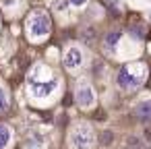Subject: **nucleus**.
I'll list each match as a JSON object with an SVG mask.
<instances>
[{"label": "nucleus", "mask_w": 151, "mask_h": 149, "mask_svg": "<svg viewBox=\"0 0 151 149\" xmlns=\"http://www.w3.org/2000/svg\"><path fill=\"white\" fill-rule=\"evenodd\" d=\"M58 85H60L58 77L44 64H35L27 75V89L33 97H48L52 91L58 89Z\"/></svg>", "instance_id": "1"}, {"label": "nucleus", "mask_w": 151, "mask_h": 149, "mask_svg": "<svg viewBox=\"0 0 151 149\" xmlns=\"http://www.w3.org/2000/svg\"><path fill=\"white\" fill-rule=\"evenodd\" d=\"M147 79V66L143 62H130V64H124L120 71H118V87L124 89V91H134L139 89Z\"/></svg>", "instance_id": "2"}, {"label": "nucleus", "mask_w": 151, "mask_h": 149, "mask_svg": "<svg viewBox=\"0 0 151 149\" xmlns=\"http://www.w3.org/2000/svg\"><path fill=\"white\" fill-rule=\"evenodd\" d=\"M52 29V21L48 17V13L44 11H35L29 21H27V33L33 37V40H40V37H46Z\"/></svg>", "instance_id": "3"}, {"label": "nucleus", "mask_w": 151, "mask_h": 149, "mask_svg": "<svg viewBox=\"0 0 151 149\" xmlns=\"http://www.w3.org/2000/svg\"><path fill=\"white\" fill-rule=\"evenodd\" d=\"M95 137H93V130L87 126V124H79L70 130V145L73 149H91Z\"/></svg>", "instance_id": "4"}, {"label": "nucleus", "mask_w": 151, "mask_h": 149, "mask_svg": "<svg viewBox=\"0 0 151 149\" xmlns=\"http://www.w3.org/2000/svg\"><path fill=\"white\" fill-rule=\"evenodd\" d=\"M75 101L81 106V108H91L93 101H95V93L91 89V85L87 81H81L77 83V89H75Z\"/></svg>", "instance_id": "5"}, {"label": "nucleus", "mask_w": 151, "mask_h": 149, "mask_svg": "<svg viewBox=\"0 0 151 149\" xmlns=\"http://www.w3.org/2000/svg\"><path fill=\"white\" fill-rule=\"evenodd\" d=\"M62 64H64V68H66V71H77V68L83 64V52H81L77 46H70V48L64 52Z\"/></svg>", "instance_id": "6"}, {"label": "nucleus", "mask_w": 151, "mask_h": 149, "mask_svg": "<svg viewBox=\"0 0 151 149\" xmlns=\"http://www.w3.org/2000/svg\"><path fill=\"white\" fill-rule=\"evenodd\" d=\"M134 116L141 122H151V97H145L134 106Z\"/></svg>", "instance_id": "7"}, {"label": "nucleus", "mask_w": 151, "mask_h": 149, "mask_svg": "<svg viewBox=\"0 0 151 149\" xmlns=\"http://www.w3.org/2000/svg\"><path fill=\"white\" fill-rule=\"evenodd\" d=\"M44 145H46V141H44L42 135H31L27 139V147H31V149H42Z\"/></svg>", "instance_id": "8"}, {"label": "nucleus", "mask_w": 151, "mask_h": 149, "mask_svg": "<svg viewBox=\"0 0 151 149\" xmlns=\"http://www.w3.org/2000/svg\"><path fill=\"white\" fill-rule=\"evenodd\" d=\"M9 141H11V130H9V126L0 124V149H6Z\"/></svg>", "instance_id": "9"}, {"label": "nucleus", "mask_w": 151, "mask_h": 149, "mask_svg": "<svg viewBox=\"0 0 151 149\" xmlns=\"http://www.w3.org/2000/svg\"><path fill=\"white\" fill-rule=\"evenodd\" d=\"M118 40H120V31H110L106 35V48L108 50H114L116 44H118Z\"/></svg>", "instance_id": "10"}, {"label": "nucleus", "mask_w": 151, "mask_h": 149, "mask_svg": "<svg viewBox=\"0 0 151 149\" xmlns=\"http://www.w3.org/2000/svg\"><path fill=\"white\" fill-rule=\"evenodd\" d=\"M130 33H132L137 40H145V35H147V27H145V25H134V27L130 29Z\"/></svg>", "instance_id": "11"}, {"label": "nucleus", "mask_w": 151, "mask_h": 149, "mask_svg": "<svg viewBox=\"0 0 151 149\" xmlns=\"http://www.w3.org/2000/svg\"><path fill=\"white\" fill-rule=\"evenodd\" d=\"M6 108H9V97H6V91H4V89H0V114L6 112Z\"/></svg>", "instance_id": "12"}, {"label": "nucleus", "mask_w": 151, "mask_h": 149, "mask_svg": "<svg viewBox=\"0 0 151 149\" xmlns=\"http://www.w3.org/2000/svg\"><path fill=\"white\" fill-rule=\"evenodd\" d=\"M99 139H101V145H110V139H112V132H110V130H104Z\"/></svg>", "instance_id": "13"}, {"label": "nucleus", "mask_w": 151, "mask_h": 149, "mask_svg": "<svg viewBox=\"0 0 151 149\" xmlns=\"http://www.w3.org/2000/svg\"><path fill=\"white\" fill-rule=\"evenodd\" d=\"M68 2H70L75 9H81V6H85V4H87V0H68Z\"/></svg>", "instance_id": "14"}, {"label": "nucleus", "mask_w": 151, "mask_h": 149, "mask_svg": "<svg viewBox=\"0 0 151 149\" xmlns=\"http://www.w3.org/2000/svg\"><path fill=\"white\" fill-rule=\"evenodd\" d=\"M106 2H108V4H114V6H116V4H118V0H106Z\"/></svg>", "instance_id": "15"}, {"label": "nucleus", "mask_w": 151, "mask_h": 149, "mask_svg": "<svg viewBox=\"0 0 151 149\" xmlns=\"http://www.w3.org/2000/svg\"><path fill=\"white\" fill-rule=\"evenodd\" d=\"M126 149H130V147H126Z\"/></svg>", "instance_id": "16"}]
</instances>
